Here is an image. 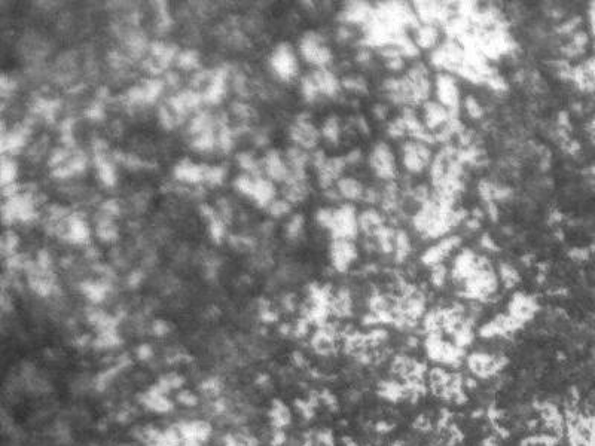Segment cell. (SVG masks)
I'll return each instance as SVG.
<instances>
[{
	"label": "cell",
	"instance_id": "obj_8",
	"mask_svg": "<svg viewBox=\"0 0 595 446\" xmlns=\"http://www.w3.org/2000/svg\"><path fill=\"white\" fill-rule=\"evenodd\" d=\"M357 259V247L351 240H334L331 244V260L337 271L344 272Z\"/></svg>",
	"mask_w": 595,
	"mask_h": 446
},
{
	"label": "cell",
	"instance_id": "obj_5",
	"mask_svg": "<svg viewBox=\"0 0 595 446\" xmlns=\"http://www.w3.org/2000/svg\"><path fill=\"white\" fill-rule=\"evenodd\" d=\"M402 161L405 168L412 174L424 171V168L429 167L433 161L429 143L421 140L406 141L402 149Z\"/></svg>",
	"mask_w": 595,
	"mask_h": 446
},
{
	"label": "cell",
	"instance_id": "obj_17",
	"mask_svg": "<svg viewBox=\"0 0 595 446\" xmlns=\"http://www.w3.org/2000/svg\"><path fill=\"white\" fill-rule=\"evenodd\" d=\"M464 106H466L469 116H472L473 119H479L482 116V107L475 97H467L464 100Z\"/></svg>",
	"mask_w": 595,
	"mask_h": 446
},
{
	"label": "cell",
	"instance_id": "obj_11",
	"mask_svg": "<svg viewBox=\"0 0 595 446\" xmlns=\"http://www.w3.org/2000/svg\"><path fill=\"white\" fill-rule=\"evenodd\" d=\"M460 244V236H448V238H443L440 243H437L436 246L427 249L421 257L423 263H426L427 266H436L440 265L442 260L448 256L457 246Z\"/></svg>",
	"mask_w": 595,
	"mask_h": 446
},
{
	"label": "cell",
	"instance_id": "obj_13",
	"mask_svg": "<svg viewBox=\"0 0 595 446\" xmlns=\"http://www.w3.org/2000/svg\"><path fill=\"white\" fill-rule=\"evenodd\" d=\"M335 189L341 198H345L348 201L363 199L366 191L363 185L354 177H341L335 185Z\"/></svg>",
	"mask_w": 595,
	"mask_h": 446
},
{
	"label": "cell",
	"instance_id": "obj_16",
	"mask_svg": "<svg viewBox=\"0 0 595 446\" xmlns=\"http://www.w3.org/2000/svg\"><path fill=\"white\" fill-rule=\"evenodd\" d=\"M411 252V241H409V236L405 231H397L396 236H395V254H396V260L402 262L408 257Z\"/></svg>",
	"mask_w": 595,
	"mask_h": 446
},
{
	"label": "cell",
	"instance_id": "obj_9",
	"mask_svg": "<svg viewBox=\"0 0 595 446\" xmlns=\"http://www.w3.org/2000/svg\"><path fill=\"white\" fill-rule=\"evenodd\" d=\"M423 117H424V127L427 131H436V130H443L448 125L454 116L445 109L440 103L427 100L423 104Z\"/></svg>",
	"mask_w": 595,
	"mask_h": 446
},
{
	"label": "cell",
	"instance_id": "obj_12",
	"mask_svg": "<svg viewBox=\"0 0 595 446\" xmlns=\"http://www.w3.org/2000/svg\"><path fill=\"white\" fill-rule=\"evenodd\" d=\"M384 219L379 212L375 208H366V210L359 213V229L360 232L366 233L368 236H375L384 228Z\"/></svg>",
	"mask_w": 595,
	"mask_h": 446
},
{
	"label": "cell",
	"instance_id": "obj_6",
	"mask_svg": "<svg viewBox=\"0 0 595 446\" xmlns=\"http://www.w3.org/2000/svg\"><path fill=\"white\" fill-rule=\"evenodd\" d=\"M436 101L454 116L460 109V89L456 78L450 73H439L435 80Z\"/></svg>",
	"mask_w": 595,
	"mask_h": 446
},
{
	"label": "cell",
	"instance_id": "obj_18",
	"mask_svg": "<svg viewBox=\"0 0 595 446\" xmlns=\"http://www.w3.org/2000/svg\"><path fill=\"white\" fill-rule=\"evenodd\" d=\"M178 400H180L182 403H185V405H195L197 403V399H195V396L194 394H191V393H182L180 396H178Z\"/></svg>",
	"mask_w": 595,
	"mask_h": 446
},
{
	"label": "cell",
	"instance_id": "obj_20",
	"mask_svg": "<svg viewBox=\"0 0 595 446\" xmlns=\"http://www.w3.org/2000/svg\"><path fill=\"white\" fill-rule=\"evenodd\" d=\"M139 355H140V359H147V357L152 355V351H151V348H149V347H140Z\"/></svg>",
	"mask_w": 595,
	"mask_h": 446
},
{
	"label": "cell",
	"instance_id": "obj_1",
	"mask_svg": "<svg viewBox=\"0 0 595 446\" xmlns=\"http://www.w3.org/2000/svg\"><path fill=\"white\" fill-rule=\"evenodd\" d=\"M299 54L316 69H327L332 63V51L326 39L317 32H308L299 40Z\"/></svg>",
	"mask_w": 595,
	"mask_h": 446
},
{
	"label": "cell",
	"instance_id": "obj_19",
	"mask_svg": "<svg viewBox=\"0 0 595 446\" xmlns=\"http://www.w3.org/2000/svg\"><path fill=\"white\" fill-rule=\"evenodd\" d=\"M589 22H591V30L595 36V3H592V6L589 8Z\"/></svg>",
	"mask_w": 595,
	"mask_h": 446
},
{
	"label": "cell",
	"instance_id": "obj_2",
	"mask_svg": "<svg viewBox=\"0 0 595 446\" xmlns=\"http://www.w3.org/2000/svg\"><path fill=\"white\" fill-rule=\"evenodd\" d=\"M334 240H354L359 229V213L353 204H344L334 208V216L329 226Z\"/></svg>",
	"mask_w": 595,
	"mask_h": 446
},
{
	"label": "cell",
	"instance_id": "obj_14",
	"mask_svg": "<svg viewBox=\"0 0 595 446\" xmlns=\"http://www.w3.org/2000/svg\"><path fill=\"white\" fill-rule=\"evenodd\" d=\"M439 40V30L435 24H423L416 28V39L415 43L418 48L430 49Z\"/></svg>",
	"mask_w": 595,
	"mask_h": 446
},
{
	"label": "cell",
	"instance_id": "obj_3",
	"mask_svg": "<svg viewBox=\"0 0 595 446\" xmlns=\"http://www.w3.org/2000/svg\"><path fill=\"white\" fill-rule=\"evenodd\" d=\"M270 66L273 73L284 82L293 80L299 73V59L289 43H280L274 48L270 57Z\"/></svg>",
	"mask_w": 595,
	"mask_h": 446
},
{
	"label": "cell",
	"instance_id": "obj_21",
	"mask_svg": "<svg viewBox=\"0 0 595 446\" xmlns=\"http://www.w3.org/2000/svg\"><path fill=\"white\" fill-rule=\"evenodd\" d=\"M592 173H594V175H595V167L592 168Z\"/></svg>",
	"mask_w": 595,
	"mask_h": 446
},
{
	"label": "cell",
	"instance_id": "obj_4",
	"mask_svg": "<svg viewBox=\"0 0 595 446\" xmlns=\"http://www.w3.org/2000/svg\"><path fill=\"white\" fill-rule=\"evenodd\" d=\"M369 164L375 175L382 180H393L397 174L396 156L392 147L384 141H379L372 147Z\"/></svg>",
	"mask_w": 595,
	"mask_h": 446
},
{
	"label": "cell",
	"instance_id": "obj_15",
	"mask_svg": "<svg viewBox=\"0 0 595 446\" xmlns=\"http://www.w3.org/2000/svg\"><path fill=\"white\" fill-rule=\"evenodd\" d=\"M320 133H321V137H323L327 143H331V144L339 143L341 136H342V127H341L339 119H338L337 116H329V117H327L326 121L323 122Z\"/></svg>",
	"mask_w": 595,
	"mask_h": 446
},
{
	"label": "cell",
	"instance_id": "obj_7",
	"mask_svg": "<svg viewBox=\"0 0 595 446\" xmlns=\"http://www.w3.org/2000/svg\"><path fill=\"white\" fill-rule=\"evenodd\" d=\"M289 136H290L292 141L295 143V146L304 149V151H311V149H314L321 138V133L310 121L308 116L298 117L289 128Z\"/></svg>",
	"mask_w": 595,
	"mask_h": 446
},
{
	"label": "cell",
	"instance_id": "obj_10",
	"mask_svg": "<svg viewBox=\"0 0 595 446\" xmlns=\"http://www.w3.org/2000/svg\"><path fill=\"white\" fill-rule=\"evenodd\" d=\"M311 76L318 88V93L321 97L327 98H337L341 93L342 82L335 76L334 72L329 69H314L311 72Z\"/></svg>",
	"mask_w": 595,
	"mask_h": 446
}]
</instances>
